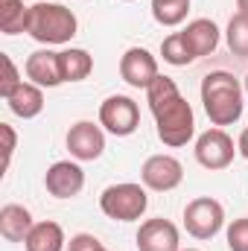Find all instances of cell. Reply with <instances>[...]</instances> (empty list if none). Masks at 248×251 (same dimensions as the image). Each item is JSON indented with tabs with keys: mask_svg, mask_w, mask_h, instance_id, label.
I'll return each mask as SVG.
<instances>
[{
	"mask_svg": "<svg viewBox=\"0 0 248 251\" xmlns=\"http://www.w3.org/2000/svg\"><path fill=\"white\" fill-rule=\"evenodd\" d=\"M146 102H149V111L155 117L158 126V137L164 146L170 149H178L187 146L196 134V114L190 108L175 79L170 76H158L149 88H146Z\"/></svg>",
	"mask_w": 248,
	"mask_h": 251,
	"instance_id": "cell-1",
	"label": "cell"
},
{
	"mask_svg": "<svg viewBox=\"0 0 248 251\" xmlns=\"http://www.w3.org/2000/svg\"><path fill=\"white\" fill-rule=\"evenodd\" d=\"M201 105L213 126H234L246 111V88L228 70H213L201 79Z\"/></svg>",
	"mask_w": 248,
	"mask_h": 251,
	"instance_id": "cell-2",
	"label": "cell"
},
{
	"mask_svg": "<svg viewBox=\"0 0 248 251\" xmlns=\"http://www.w3.org/2000/svg\"><path fill=\"white\" fill-rule=\"evenodd\" d=\"M76 32H79V21L62 3L41 0V3H32L26 12V35L38 44H47V47L70 44Z\"/></svg>",
	"mask_w": 248,
	"mask_h": 251,
	"instance_id": "cell-3",
	"label": "cell"
},
{
	"mask_svg": "<svg viewBox=\"0 0 248 251\" xmlns=\"http://www.w3.org/2000/svg\"><path fill=\"white\" fill-rule=\"evenodd\" d=\"M146 207H149L146 187L134 184V181L111 184L99 196V210L114 222H134V219H140L146 213Z\"/></svg>",
	"mask_w": 248,
	"mask_h": 251,
	"instance_id": "cell-4",
	"label": "cell"
},
{
	"mask_svg": "<svg viewBox=\"0 0 248 251\" xmlns=\"http://www.w3.org/2000/svg\"><path fill=\"white\" fill-rule=\"evenodd\" d=\"M225 225V207L213 196H198L187 201L184 207V228L196 240H213Z\"/></svg>",
	"mask_w": 248,
	"mask_h": 251,
	"instance_id": "cell-5",
	"label": "cell"
},
{
	"mask_svg": "<svg viewBox=\"0 0 248 251\" xmlns=\"http://www.w3.org/2000/svg\"><path fill=\"white\" fill-rule=\"evenodd\" d=\"M196 161L204 167V170H210V173H216V170H228L231 164H234V155H237V146H234V137L225 131V128H207V131H201L198 137H196Z\"/></svg>",
	"mask_w": 248,
	"mask_h": 251,
	"instance_id": "cell-6",
	"label": "cell"
},
{
	"mask_svg": "<svg viewBox=\"0 0 248 251\" xmlns=\"http://www.w3.org/2000/svg\"><path fill=\"white\" fill-rule=\"evenodd\" d=\"M99 126L108 134H117V137L134 134L137 126H140V108H137V102L131 97H125V94L108 97L99 105Z\"/></svg>",
	"mask_w": 248,
	"mask_h": 251,
	"instance_id": "cell-7",
	"label": "cell"
},
{
	"mask_svg": "<svg viewBox=\"0 0 248 251\" xmlns=\"http://www.w3.org/2000/svg\"><path fill=\"white\" fill-rule=\"evenodd\" d=\"M140 181H143L146 190L170 193L184 181V167L175 155H152L140 167Z\"/></svg>",
	"mask_w": 248,
	"mask_h": 251,
	"instance_id": "cell-8",
	"label": "cell"
},
{
	"mask_svg": "<svg viewBox=\"0 0 248 251\" xmlns=\"http://www.w3.org/2000/svg\"><path fill=\"white\" fill-rule=\"evenodd\" d=\"M64 143H67V152L73 161H97L105 152V131L99 123L79 120V123L70 126Z\"/></svg>",
	"mask_w": 248,
	"mask_h": 251,
	"instance_id": "cell-9",
	"label": "cell"
},
{
	"mask_svg": "<svg viewBox=\"0 0 248 251\" xmlns=\"http://www.w3.org/2000/svg\"><path fill=\"white\" fill-rule=\"evenodd\" d=\"M120 76L125 85L146 91L161 73H158V59L146 50V47H128L120 59Z\"/></svg>",
	"mask_w": 248,
	"mask_h": 251,
	"instance_id": "cell-10",
	"label": "cell"
},
{
	"mask_svg": "<svg viewBox=\"0 0 248 251\" xmlns=\"http://www.w3.org/2000/svg\"><path fill=\"white\" fill-rule=\"evenodd\" d=\"M137 251H181V234L178 228L158 216V219H146L137 228Z\"/></svg>",
	"mask_w": 248,
	"mask_h": 251,
	"instance_id": "cell-11",
	"label": "cell"
},
{
	"mask_svg": "<svg viewBox=\"0 0 248 251\" xmlns=\"http://www.w3.org/2000/svg\"><path fill=\"white\" fill-rule=\"evenodd\" d=\"M44 187L56 199H73L85 187V170L79 167V161H56L44 173Z\"/></svg>",
	"mask_w": 248,
	"mask_h": 251,
	"instance_id": "cell-12",
	"label": "cell"
},
{
	"mask_svg": "<svg viewBox=\"0 0 248 251\" xmlns=\"http://www.w3.org/2000/svg\"><path fill=\"white\" fill-rule=\"evenodd\" d=\"M24 73L29 82L41 85V88H59L62 79V64H59V53L53 50H35L26 64H24Z\"/></svg>",
	"mask_w": 248,
	"mask_h": 251,
	"instance_id": "cell-13",
	"label": "cell"
},
{
	"mask_svg": "<svg viewBox=\"0 0 248 251\" xmlns=\"http://www.w3.org/2000/svg\"><path fill=\"white\" fill-rule=\"evenodd\" d=\"M181 35H184L187 47H190V53H193L196 59L210 56V53L219 47V38H222L219 26H216L210 18H196V21H190L184 29H181Z\"/></svg>",
	"mask_w": 248,
	"mask_h": 251,
	"instance_id": "cell-14",
	"label": "cell"
},
{
	"mask_svg": "<svg viewBox=\"0 0 248 251\" xmlns=\"http://www.w3.org/2000/svg\"><path fill=\"white\" fill-rule=\"evenodd\" d=\"M6 105L15 117L21 120H32L44 111V88L35 85V82H21L9 97H6Z\"/></svg>",
	"mask_w": 248,
	"mask_h": 251,
	"instance_id": "cell-15",
	"label": "cell"
},
{
	"mask_svg": "<svg viewBox=\"0 0 248 251\" xmlns=\"http://www.w3.org/2000/svg\"><path fill=\"white\" fill-rule=\"evenodd\" d=\"M32 213H29V207H24V204H3L0 207V234H3V240H9V243H24L26 240V234L32 231Z\"/></svg>",
	"mask_w": 248,
	"mask_h": 251,
	"instance_id": "cell-16",
	"label": "cell"
},
{
	"mask_svg": "<svg viewBox=\"0 0 248 251\" xmlns=\"http://www.w3.org/2000/svg\"><path fill=\"white\" fill-rule=\"evenodd\" d=\"M64 246H67V240H64L62 225L53 222V219L35 222L32 231L24 240V249L26 251H64Z\"/></svg>",
	"mask_w": 248,
	"mask_h": 251,
	"instance_id": "cell-17",
	"label": "cell"
},
{
	"mask_svg": "<svg viewBox=\"0 0 248 251\" xmlns=\"http://www.w3.org/2000/svg\"><path fill=\"white\" fill-rule=\"evenodd\" d=\"M59 64H62V79L64 82H82L94 73V56L82 47H67L59 53Z\"/></svg>",
	"mask_w": 248,
	"mask_h": 251,
	"instance_id": "cell-18",
	"label": "cell"
},
{
	"mask_svg": "<svg viewBox=\"0 0 248 251\" xmlns=\"http://www.w3.org/2000/svg\"><path fill=\"white\" fill-rule=\"evenodd\" d=\"M26 12H29V6H24V0H0V29H3V35L26 32Z\"/></svg>",
	"mask_w": 248,
	"mask_h": 251,
	"instance_id": "cell-19",
	"label": "cell"
},
{
	"mask_svg": "<svg viewBox=\"0 0 248 251\" xmlns=\"http://www.w3.org/2000/svg\"><path fill=\"white\" fill-rule=\"evenodd\" d=\"M190 0H152V18L161 26H178L187 21Z\"/></svg>",
	"mask_w": 248,
	"mask_h": 251,
	"instance_id": "cell-20",
	"label": "cell"
},
{
	"mask_svg": "<svg viewBox=\"0 0 248 251\" xmlns=\"http://www.w3.org/2000/svg\"><path fill=\"white\" fill-rule=\"evenodd\" d=\"M225 41H228V50H231L234 56L248 59V15L246 12H237V15L228 21Z\"/></svg>",
	"mask_w": 248,
	"mask_h": 251,
	"instance_id": "cell-21",
	"label": "cell"
},
{
	"mask_svg": "<svg viewBox=\"0 0 248 251\" xmlns=\"http://www.w3.org/2000/svg\"><path fill=\"white\" fill-rule=\"evenodd\" d=\"M161 56H164V62L173 64V67H187V64L196 62V56L190 53V47H187L181 32H173V35H167L161 41Z\"/></svg>",
	"mask_w": 248,
	"mask_h": 251,
	"instance_id": "cell-22",
	"label": "cell"
},
{
	"mask_svg": "<svg viewBox=\"0 0 248 251\" xmlns=\"http://www.w3.org/2000/svg\"><path fill=\"white\" fill-rule=\"evenodd\" d=\"M228 249L231 251H248V216H240L228 225Z\"/></svg>",
	"mask_w": 248,
	"mask_h": 251,
	"instance_id": "cell-23",
	"label": "cell"
},
{
	"mask_svg": "<svg viewBox=\"0 0 248 251\" xmlns=\"http://www.w3.org/2000/svg\"><path fill=\"white\" fill-rule=\"evenodd\" d=\"M0 64H3V79H0V97L6 100L24 79H21V73H18V67L12 62V56H6V53H0Z\"/></svg>",
	"mask_w": 248,
	"mask_h": 251,
	"instance_id": "cell-24",
	"label": "cell"
},
{
	"mask_svg": "<svg viewBox=\"0 0 248 251\" xmlns=\"http://www.w3.org/2000/svg\"><path fill=\"white\" fill-rule=\"evenodd\" d=\"M0 134H3V173L9 170L12 164V155H15V143H18V134L9 123H0Z\"/></svg>",
	"mask_w": 248,
	"mask_h": 251,
	"instance_id": "cell-25",
	"label": "cell"
},
{
	"mask_svg": "<svg viewBox=\"0 0 248 251\" xmlns=\"http://www.w3.org/2000/svg\"><path fill=\"white\" fill-rule=\"evenodd\" d=\"M67 251H105V246L94 234H76V237H70Z\"/></svg>",
	"mask_w": 248,
	"mask_h": 251,
	"instance_id": "cell-26",
	"label": "cell"
},
{
	"mask_svg": "<svg viewBox=\"0 0 248 251\" xmlns=\"http://www.w3.org/2000/svg\"><path fill=\"white\" fill-rule=\"evenodd\" d=\"M237 152L248 161V126L243 128V134H240V140H237Z\"/></svg>",
	"mask_w": 248,
	"mask_h": 251,
	"instance_id": "cell-27",
	"label": "cell"
},
{
	"mask_svg": "<svg viewBox=\"0 0 248 251\" xmlns=\"http://www.w3.org/2000/svg\"><path fill=\"white\" fill-rule=\"evenodd\" d=\"M237 9H240V12H246V15H248V0H237Z\"/></svg>",
	"mask_w": 248,
	"mask_h": 251,
	"instance_id": "cell-28",
	"label": "cell"
},
{
	"mask_svg": "<svg viewBox=\"0 0 248 251\" xmlns=\"http://www.w3.org/2000/svg\"><path fill=\"white\" fill-rule=\"evenodd\" d=\"M243 88H246V94H248V76H246V82H243Z\"/></svg>",
	"mask_w": 248,
	"mask_h": 251,
	"instance_id": "cell-29",
	"label": "cell"
},
{
	"mask_svg": "<svg viewBox=\"0 0 248 251\" xmlns=\"http://www.w3.org/2000/svg\"><path fill=\"white\" fill-rule=\"evenodd\" d=\"M181 251H198V249H181Z\"/></svg>",
	"mask_w": 248,
	"mask_h": 251,
	"instance_id": "cell-30",
	"label": "cell"
},
{
	"mask_svg": "<svg viewBox=\"0 0 248 251\" xmlns=\"http://www.w3.org/2000/svg\"><path fill=\"white\" fill-rule=\"evenodd\" d=\"M123 3H131V0H123Z\"/></svg>",
	"mask_w": 248,
	"mask_h": 251,
	"instance_id": "cell-31",
	"label": "cell"
},
{
	"mask_svg": "<svg viewBox=\"0 0 248 251\" xmlns=\"http://www.w3.org/2000/svg\"><path fill=\"white\" fill-rule=\"evenodd\" d=\"M105 251H108V249H105Z\"/></svg>",
	"mask_w": 248,
	"mask_h": 251,
	"instance_id": "cell-32",
	"label": "cell"
}]
</instances>
